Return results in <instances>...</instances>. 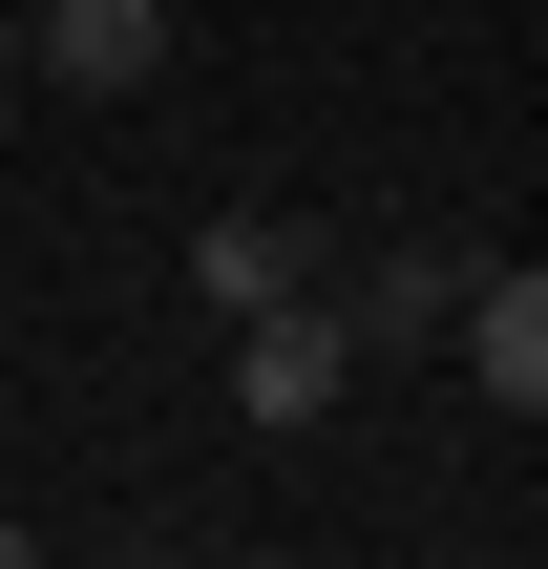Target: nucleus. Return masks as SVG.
Masks as SVG:
<instances>
[{
	"label": "nucleus",
	"instance_id": "nucleus-1",
	"mask_svg": "<svg viewBox=\"0 0 548 569\" xmlns=\"http://www.w3.org/2000/svg\"><path fill=\"white\" fill-rule=\"evenodd\" d=\"M359 401V338H338V296H275V317H232V422L253 443H317Z\"/></svg>",
	"mask_w": 548,
	"mask_h": 569
},
{
	"label": "nucleus",
	"instance_id": "nucleus-2",
	"mask_svg": "<svg viewBox=\"0 0 548 569\" xmlns=\"http://www.w3.org/2000/svg\"><path fill=\"white\" fill-rule=\"evenodd\" d=\"M465 274H486V253H444V232H380V253H338L317 296H338V338H359V359H444V338H465Z\"/></svg>",
	"mask_w": 548,
	"mask_h": 569
},
{
	"label": "nucleus",
	"instance_id": "nucleus-3",
	"mask_svg": "<svg viewBox=\"0 0 548 569\" xmlns=\"http://www.w3.org/2000/svg\"><path fill=\"white\" fill-rule=\"evenodd\" d=\"M21 63H42L63 106H148V84H169V0H42Z\"/></svg>",
	"mask_w": 548,
	"mask_h": 569
},
{
	"label": "nucleus",
	"instance_id": "nucleus-4",
	"mask_svg": "<svg viewBox=\"0 0 548 569\" xmlns=\"http://www.w3.org/2000/svg\"><path fill=\"white\" fill-rule=\"evenodd\" d=\"M317 274H338V253H317L296 211H253V190L190 232V296H211V317H275V296H317Z\"/></svg>",
	"mask_w": 548,
	"mask_h": 569
},
{
	"label": "nucleus",
	"instance_id": "nucleus-5",
	"mask_svg": "<svg viewBox=\"0 0 548 569\" xmlns=\"http://www.w3.org/2000/svg\"><path fill=\"white\" fill-rule=\"evenodd\" d=\"M465 380H486L507 422H548V253H507V274H465Z\"/></svg>",
	"mask_w": 548,
	"mask_h": 569
},
{
	"label": "nucleus",
	"instance_id": "nucleus-6",
	"mask_svg": "<svg viewBox=\"0 0 548 569\" xmlns=\"http://www.w3.org/2000/svg\"><path fill=\"white\" fill-rule=\"evenodd\" d=\"M0 63H21V21H0Z\"/></svg>",
	"mask_w": 548,
	"mask_h": 569
}]
</instances>
